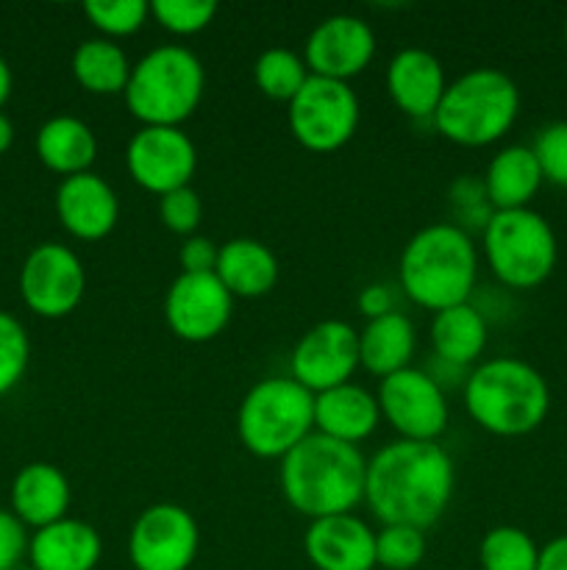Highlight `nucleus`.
<instances>
[{"mask_svg": "<svg viewBox=\"0 0 567 570\" xmlns=\"http://www.w3.org/2000/svg\"><path fill=\"white\" fill-rule=\"evenodd\" d=\"M376 56V31L356 14H331L311 28L304 61L311 76L345 81L361 76Z\"/></svg>", "mask_w": 567, "mask_h": 570, "instance_id": "16", "label": "nucleus"}, {"mask_svg": "<svg viewBox=\"0 0 567 570\" xmlns=\"http://www.w3.org/2000/svg\"><path fill=\"white\" fill-rule=\"evenodd\" d=\"M103 557V538L98 529L78 518H61L37 529L28 543V562L33 570H94Z\"/></svg>", "mask_w": 567, "mask_h": 570, "instance_id": "20", "label": "nucleus"}, {"mask_svg": "<svg viewBox=\"0 0 567 570\" xmlns=\"http://www.w3.org/2000/svg\"><path fill=\"white\" fill-rule=\"evenodd\" d=\"M367 460L359 445L309 434L281 460L284 501L309 521L348 515L365 501Z\"/></svg>", "mask_w": 567, "mask_h": 570, "instance_id": "2", "label": "nucleus"}, {"mask_svg": "<svg viewBox=\"0 0 567 570\" xmlns=\"http://www.w3.org/2000/svg\"><path fill=\"white\" fill-rule=\"evenodd\" d=\"M150 17L176 37H192L211 26L217 17V3L215 0H153Z\"/></svg>", "mask_w": 567, "mask_h": 570, "instance_id": "34", "label": "nucleus"}, {"mask_svg": "<svg viewBox=\"0 0 567 570\" xmlns=\"http://www.w3.org/2000/svg\"><path fill=\"white\" fill-rule=\"evenodd\" d=\"M450 206L456 212V226L465 228L487 226V220L493 217V206H489L487 193H484L481 178L476 176H459L454 184H450Z\"/></svg>", "mask_w": 567, "mask_h": 570, "instance_id": "37", "label": "nucleus"}, {"mask_svg": "<svg viewBox=\"0 0 567 570\" xmlns=\"http://www.w3.org/2000/svg\"><path fill=\"white\" fill-rule=\"evenodd\" d=\"M72 78L78 87L87 89L92 95H120L126 92L128 78H131V59L122 50V45L111 42V39L92 37L83 39L76 50H72L70 61Z\"/></svg>", "mask_w": 567, "mask_h": 570, "instance_id": "28", "label": "nucleus"}, {"mask_svg": "<svg viewBox=\"0 0 567 570\" xmlns=\"http://www.w3.org/2000/svg\"><path fill=\"white\" fill-rule=\"evenodd\" d=\"M215 276L233 295V301H250L261 298L276 287L281 267H278L276 254L261 239L233 237L220 245Z\"/></svg>", "mask_w": 567, "mask_h": 570, "instance_id": "23", "label": "nucleus"}, {"mask_svg": "<svg viewBox=\"0 0 567 570\" xmlns=\"http://www.w3.org/2000/svg\"><path fill=\"white\" fill-rule=\"evenodd\" d=\"M428 337H431L434 356L439 362H448V365L465 371V367H476L481 362L484 351H487L489 328L484 321V312L467 301V304L434 312Z\"/></svg>", "mask_w": 567, "mask_h": 570, "instance_id": "25", "label": "nucleus"}, {"mask_svg": "<svg viewBox=\"0 0 567 570\" xmlns=\"http://www.w3.org/2000/svg\"><path fill=\"white\" fill-rule=\"evenodd\" d=\"M217 254H220V248L209 237L192 234V237H187L181 243L178 265H181V273H215Z\"/></svg>", "mask_w": 567, "mask_h": 570, "instance_id": "39", "label": "nucleus"}, {"mask_svg": "<svg viewBox=\"0 0 567 570\" xmlns=\"http://www.w3.org/2000/svg\"><path fill=\"white\" fill-rule=\"evenodd\" d=\"M456 468L439 443L395 440L367 460L365 501L381 527L431 529L448 510Z\"/></svg>", "mask_w": 567, "mask_h": 570, "instance_id": "1", "label": "nucleus"}, {"mask_svg": "<svg viewBox=\"0 0 567 570\" xmlns=\"http://www.w3.org/2000/svg\"><path fill=\"white\" fill-rule=\"evenodd\" d=\"M200 529L192 512L161 501L139 512L128 534L133 570H189L198 560Z\"/></svg>", "mask_w": 567, "mask_h": 570, "instance_id": "11", "label": "nucleus"}, {"mask_svg": "<svg viewBox=\"0 0 567 570\" xmlns=\"http://www.w3.org/2000/svg\"><path fill=\"white\" fill-rule=\"evenodd\" d=\"M543 170L528 145H506L489 159L481 184L493 212L528 209L543 187Z\"/></svg>", "mask_w": 567, "mask_h": 570, "instance_id": "24", "label": "nucleus"}, {"mask_svg": "<svg viewBox=\"0 0 567 570\" xmlns=\"http://www.w3.org/2000/svg\"><path fill=\"white\" fill-rule=\"evenodd\" d=\"M20 570H33V568H20Z\"/></svg>", "mask_w": 567, "mask_h": 570, "instance_id": "45", "label": "nucleus"}, {"mask_svg": "<svg viewBox=\"0 0 567 570\" xmlns=\"http://www.w3.org/2000/svg\"><path fill=\"white\" fill-rule=\"evenodd\" d=\"M70 501V482L50 462H28L11 482V512L33 532L67 518Z\"/></svg>", "mask_w": 567, "mask_h": 570, "instance_id": "22", "label": "nucleus"}, {"mask_svg": "<svg viewBox=\"0 0 567 570\" xmlns=\"http://www.w3.org/2000/svg\"><path fill=\"white\" fill-rule=\"evenodd\" d=\"M415 348V323L404 312H389L376 321H367L359 332V367L372 376L387 379L404 367H411Z\"/></svg>", "mask_w": 567, "mask_h": 570, "instance_id": "26", "label": "nucleus"}, {"mask_svg": "<svg viewBox=\"0 0 567 570\" xmlns=\"http://www.w3.org/2000/svg\"><path fill=\"white\" fill-rule=\"evenodd\" d=\"M381 421L411 443H439L450 423L445 390L422 367H404L378 384Z\"/></svg>", "mask_w": 567, "mask_h": 570, "instance_id": "10", "label": "nucleus"}, {"mask_svg": "<svg viewBox=\"0 0 567 570\" xmlns=\"http://www.w3.org/2000/svg\"><path fill=\"white\" fill-rule=\"evenodd\" d=\"M11 145H14V126H11L9 117L0 111V156H3Z\"/></svg>", "mask_w": 567, "mask_h": 570, "instance_id": "43", "label": "nucleus"}, {"mask_svg": "<svg viewBox=\"0 0 567 570\" xmlns=\"http://www.w3.org/2000/svg\"><path fill=\"white\" fill-rule=\"evenodd\" d=\"M426 557V532L415 527H381L376 532V566L411 570Z\"/></svg>", "mask_w": 567, "mask_h": 570, "instance_id": "32", "label": "nucleus"}, {"mask_svg": "<svg viewBox=\"0 0 567 570\" xmlns=\"http://www.w3.org/2000/svg\"><path fill=\"white\" fill-rule=\"evenodd\" d=\"M31 534L28 527L11 510H0V570H20L28 557Z\"/></svg>", "mask_w": 567, "mask_h": 570, "instance_id": "38", "label": "nucleus"}, {"mask_svg": "<svg viewBox=\"0 0 567 570\" xmlns=\"http://www.w3.org/2000/svg\"><path fill=\"white\" fill-rule=\"evenodd\" d=\"M31 362V340L14 315L0 309V395L11 393L22 382Z\"/></svg>", "mask_w": 567, "mask_h": 570, "instance_id": "33", "label": "nucleus"}, {"mask_svg": "<svg viewBox=\"0 0 567 570\" xmlns=\"http://www.w3.org/2000/svg\"><path fill=\"white\" fill-rule=\"evenodd\" d=\"M537 570H567V534H559L539 549Z\"/></svg>", "mask_w": 567, "mask_h": 570, "instance_id": "41", "label": "nucleus"}, {"mask_svg": "<svg viewBox=\"0 0 567 570\" xmlns=\"http://www.w3.org/2000/svg\"><path fill=\"white\" fill-rule=\"evenodd\" d=\"M381 423L378 399L370 390L348 382L315 395V432L345 445H359Z\"/></svg>", "mask_w": 567, "mask_h": 570, "instance_id": "21", "label": "nucleus"}, {"mask_svg": "<svg viewBox=\"0 0 567 570\" xmlns=\"http://www.w3.org/2000/svg\"><path fill=\"white\" fill-rule=\"evenodd\" d=\"M384 87H387L389 100L404 115H409L411 120L431 122L434 111L448 89V78H445L442 61L431 50L404 48L389 59Z\"/></svg>", "mask_w": 567, "mask_h": 570, "instance_id": "19", "label": "nucleus"}, {"mask_svg": "<svg viewBox=\"0 0 567 570\" xmlns=\"http://www.w3.org/2000/svg\"><path fill=\"white\" fill-rule=\"evenodd\" d=\"M87 293V271L76 250L61 243H42L20 267L22 304L44 321H59L78 309Z\"/></svg>", "mask_w": 567, "mask_h": 570, "instance_id": "12", "label": "nucleus"}, {"mask_svg": "<svg viewBox=\"0 0 567 570\" xmlns=\"http://www.w3.org/2000/svg\"><path fill=\"white\" fill-rule=\"evenodd\" d=\"M356 306H359V312L367 317V321H376V317L389 315V312H395L392 287H389V284H381V282L367 284V287L359 293Z\"/></svg>", "mask_w": 567, "mask_h": 570, "instance_id": "40", "label": "nucleus"}, {"mask_svg": "<svg viewBox=\"0 0 567 570\" xmlns=\"http://www.w3.org/2000/svg\"><path fill=\"white\" fill-rule=\"evenodd\" d=\"M520 115V89L495 67H476L448 83L431 126L461 148H487L504 139Z\"/></svg>", "mask_w": 567, "mask_h": 570, "instance_id": "5", "label": "nucleus"}, {"mask_svg": "<svg viewBox=\"0 0 567 570\" xmlns=\"http://www.w3.org/2000/svg\"><path fill=\"white\" fill-rule=\"evenodd\" d=\"M545 181L567 189V120L550 122L531 145Z\"/></svg>", "mask_w": 567, "mask_h": 570, "instance_id": "35", "label": "nucleus"}, {"mask_svg": "<svg viewBox=\"0 0 567 570\" xmlns=\"http://www.w3.org/2000/svg\"><path fill=\"white\" fill-rule=\"evenodd\" d=\"M309 76L311 72L306 67L304 56L289 48L265 50L253 65L256 87L261 89V95L281 100V104H289L300 92V87L309 81Z\"/></svg>", "mask_w": 567, "mask_h": 570, "instance_id": "30", "label": "nucleus"}, {"mask_svg": "<svg viewBox=\"0 0 567 570\" xmlns=\"http://www.w3.org/2000/svg\"><path fill=\"white\" fill-rule=\"evenodd\" d=\"M128 176L153 195L189 187L198 170V148L183 128L142 126L126 148Z\"/></svg>", "mask_w": 567, "mask_h": 570, "instance_id": "13", "label": "nucleus"}, {"mask_svg": "<svg viewBox=\"0 0 567 570\" xmlns=\"http://www.w3.org/2000/svg\"><path fill=\"white\" fill-rule=\"evenodd\" d=\"M304 551L317 570H376V532L354 512L311 521Z\"/></svg>", "mask_w": 567, "mask_h": 570, "instance_id": "18", "label": "nucleus"}, {"mask_svg": "<svg viewBox=\"0 0 567 570\" xmlns=\"http://www.w3.org/2000/svg\"><path fill=\"white\" fill-rule=\"evenodd\" d=\"M481 570H537L539 546L520 527L489 529L478 546Z\"/></svg>", "mask_w": 567, "mask_h": 570, "instance_id": "29", "label": "nucleus"}, {"mask_svg": "<svg viewBox=\"0 0 567 570\" xmlns=\"http://www.w3.org/2000/svg\"><path fill=\"white\" fill-rule=\"evenodd\" d=\"M481 237L487 267L509 289L539 287L548 282L559 259L554 228L531 206L493 212Z\"/></svg>", "mask_w": 567, "mask_h": 570, "instance_id": "8", "label": "nucleus"}, {"mask_svg": "<svg viewBox=\"0 0 567 570\" xmlns=\"http://www.w3.org/2000/svg\"><path fill=\"white\" fill-rule=\"evenodd\" d=\"M237 434L259 460H284L315 434V395L292 376L261 379L239 401Z\"/></svg>", "mask_w": 567, "mask_h": 570, "instance_id": "7", "label": "nucleus"}, {"mask_svg": "<svg viewBox=\"0 0 567 570\" xmlns=\"http://www.w3.org/2000/svg\"><path fill=\"white\" fill-rule=\"evenodd\" d=\"M37 156L48 170L61 178L89 173L98 156V139L83 120L72 115H56L37 131Z\"/></svg>", "mask_w": 567, "mask_h": 570, "instance_id": "27", "label": "nucleus"}, {"mask_svg": "<svg viewBox=\"0 0 567 570\" xmlns=\"http://www.w3.org/2000/svg\"><path fill=\"white\" fill-rule=\"evenodd\" d=\"M478 278V250L456 223H431L400 250L398 284L411 304L428 312L467 304Z\"/></svg>", "mask_w": 567, "mask_h": 570, "instance_id": "4", "label": "nucleus"}, {"mask_svg": "<svg viewBox=\"0 0 567 570\" xmlns=\"http://www.w3.org/2000/svg\"><path fill=\"white\" fill-rule=\"evenodd\" d=\"M203 89V61L181 45H161L133 65L122 98L142 126L181 128L198 111Z\"/></svg>", "mask_w": 567, "mask_h": 570, "instance_id": "6", "label": "nucleus"}, {"mask_svg": "<svg viewBox=\"0 0 567 570\" xmlns=\"http://www.w3.org/2000/svg\"><path fill=\"white\" fill-rule=\"evenodd\" d=\"M159 217L165 223L167 232L178 234V237H192L198 234L200 220H203V204L200 195L192 187L172 189V193L159 198Z\"/></svg>", "mask_w": 567, "mask_h": 570, "instance_id": "36", "label": "nucleus"}, {"mask_svg": "<svg viewBox=\"0 0 567 570\" xmlns=\"http://www.w3.org/2000/svg\"><path fill=\"white\" fill-rule=\"evenodd\" d=\"M565 45H567V20H565Z\"/></svg>", "mask_w": 567, "mask_h": 570, "instance_id": "44", "label": "nucleus"}, {"mask_svg": "<svg viewBox=\"0 0 567 570\" xmlns=\"http://www.w3.org/2000/svg\"><path fill=\"white\" fill-rule=\"evenodd\" d=\"M83 14H87L89 26L98 31V37L117 42L122 37H133L148 22L150 3L145 0H89L83 3Z\"/></svg>", "mask_w": 567, "mask_h": 570, "instance_id": "31", "label": "nucleus"}, {"mask_svg": "<svg viewBox=\"0 0 567 570\" xmlns=\"http://www.w3.org/2000/svg\"><path fill=\"white\" fill-rule=\"evenodd\" d=\"M359 367V332L345 321H322L295 343L289 376L311 395L348 384Z\"/></svg>", "mask_w": 567, "mask_h": 570, "instance_id": "14", "label": "nucleus"}, {"mask_svg": "<svg viewBox=\"0 0 567 570\" xmlns=\"http://www.w3.org/2000/svg\"><path fill=\"white\" fill-rule=\"evenodd\" d=\"M11 87H14V78H11V67H9V61L0 56V111H3L6 100L11 98Z\"/></svg>", "mask_w": 567, "mask_h": 570, "instance_id": "42", "label": "nucleus"}, {"mask_svg": "<svg viewBox=\"0 0 567 570\" xmlns=\"http://www.w3.org/2000/svg\"><path fill=\"white\" fill-rule=\"evenodd\" d=\"M56 215L81 243H98L115 232L120 220V200L111 184L98 173H78V176L61 178L56 189Z\"/></svg>", "mask_w": 567, "mask_h": 570, "instance_id": "17", "label": "nucleus"}, {"mask_svg": "<svg viewBox=\"0 0 567 570\" xmlns=\"http://www.w3.org/2000/svg\"><path fill=\"white\" fill-rule=\"evenodd\" d=\"M233 315V295L215 273H181L167 287L165 321L183 343L220 337Z\"/></svg>", "mask_w": 567, "mask_h": 570, "instance_id": "15", "label": "nucleus"}, {"mask_svg": "<svg viewBox=\"0 0 567 570\" xmlns=\"http://www.w3.org/2000/svg\"><path fill=\"white\" fill-rule=\"evenodd\" d=\"M292 137L311 154H334L354 139L359 128L361 106L350 83L309 76L287 104Z\"/></svg>", "mask_w": 567, "mask_h": 570, "instance_id": "9", "label": "nucleus"}, {"mask_svg": "<svg viewBox=\"0 0 567 570\" xmlns=\"http://www.w3.org/2000/svg\"><path fill=\"white\" fill-rule=\"evenodd\" d=\"M470 421L495 438H526L550 412L543 373L517 356H495L472 367L461 384Z\"/></svg>", "mask_w": 567, "mask_h": 570, "instance_id": "3", "label": "nucleus"}]
</instances>
